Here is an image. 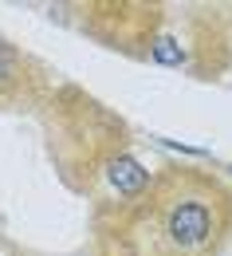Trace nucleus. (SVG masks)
Returning <instances> with one entry per match:
<instances>
[{
  "mask_svg": "<svg viewBox=\"0 0 232 256\" xmlns=\"http://www.w3.org/2000/svg\"><path fill=\"white\" fill-rule=\"evenodd\" d=\"M110 186L122 193V197H138V193L150 186V174L130 158V154H118L110 162Z\"/></svg>",
  "mask_w": 232,
  "mask_h": 256,
  "instance_id": "2",
  "label": "nucleus"
},
{
  "mask_svg": "<svg viewBox=\"0 0 232 256\" xmlns=\"http://www.w3.org/2000/svg\"><path fill=\"white\" fill-rule=\"evenodd\" d=\"M16 75H20V56L8 44H0V87H8Z\"/></svg>",
  "mask_w": 232,
  "mask_h": 256,
  "instance_id": "3",
  "label": "nucleus"
},
{
  "mask_svg": "<svg viewBox=\"0 0 232 256\" xmlns=\"http://www.w3.org/2000/svg\"><path fill=\"white\" fill-rule=\"evenodd\" d=\"M150 56H154L158 64H169V67H177V64H181V48H177L173 40H158V44L150 48Z\"/></svg>",
  "mask_w": 232,
  "mask_h": 256,
  "instance_id": "4",
  "label": "nucleus"
},
{
  "mask_svg": "<svg viewBox=\"0 0 232 256\" xmlns=\"http://www.w3.org/2000/svg\"><path fill=\"white\" fill-rule=\"evenodd\" d=\"M221 190L213 186H201V182H185L181 193L166 197L162 205V228H166V240L185 256H197V252H209L221 236Z\"/></svg>",
  "mask_w": 232,
  "mask_h": 256,
  "instance_id": "1",
  "label": "nucleus"
}]
</instances>
